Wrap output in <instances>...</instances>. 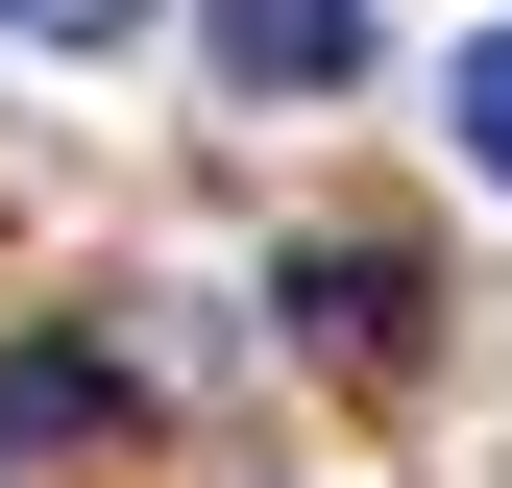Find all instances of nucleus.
Instances as JSON below:
<instances>
[{
  "mask_svg": "<svg viewBox=\"0 0 512 488\" xmlns=\"http://www.w3.org/2000/svg\"><path fill=\"white\" fill-rule=\"evenodd\" d=\"M0 25H25V49H122L147 0H0Z\"/></svg>",
  "mask_w": 512,
  "mask_h": 488,
  "instance_id": "20e7f679",
  "label": "nucleus"
},
{
  "mask_svg": "<svg viewBox=\"0 0 512 488\" xmlns=\"http://www.w3.org/2000/svg\"><path fill=\"white\" fill-rule=\"evenodd\" d=\"M415 293H439L415 244H317V269H293V342L317 366H415Z\"/></svg>",
  "mask_w": 512,
  "mask_h": 488,
  "instance_id": "f257e3e1",
  "label": "nucleus"
},
{
  "mask_svg": "<svg viewBox=\"0 0 512 488\" xmlns=\"http://www.w3.org/2000/svg\"><path fill=\"white\" fill-rule=\"evenodd\" d=\"M196 49H220L244 98H342V74H366V0H220Z\"/></svg>",
  "mask_w": 512,
  "mask_h": 488,
  "instance_id": "f03ea898",
  "label": "nucleus"
},
{
  "mask_svg": "<svg viewBox=\"0 0 512 488\" xmlns=\"http://www.w3.org/2000/svg\"><path fill=\"white\" fill-rule=\"evenodd\" d=\"M439 122H464V171L512 196V25H464V74H439Z\"/></svg>",
  "mask_w": 512,
  "mask_h": 488,
  "instance_id": "7ed1b4c3",
  "label": "nucleus"
}]
</instances>
